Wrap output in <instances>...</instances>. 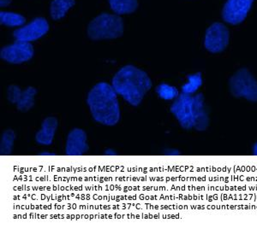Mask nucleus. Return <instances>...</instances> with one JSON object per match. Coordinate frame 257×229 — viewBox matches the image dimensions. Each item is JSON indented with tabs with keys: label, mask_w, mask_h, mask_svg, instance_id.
Segmentation results:
<instances>
[{
	"label": "nucleus",
	"mask_w": 257,
	"mask_h": 229,
	"mask_svg": "<svg viewBox=\"0 0 257 229\" xmlns=\"http://www.w3.org/2000/svg\"><path fill=\"white\" fill-rule=\"evenodd\" d=\"M87 103L95 122L105 126H114L119 122L117 93L111 85L105 82L95 85L88 93Z\"/></svg>",
	"instance_id": "nucleus-1"
},
{
	"label": "nucleus",
	"mask_w": 257,
	"mask_h": 229,
	"mask_svg": "<svg viewBox=\"0 0 257 229\" xmlns=\"http://www.w3.org/2000/svg\"><path fill=\"white\" fill-rule=\"evenodd\" d=\"M111 86L130 105L138 106L150 90L152 82L146 72L133 65H127L115 75Z\"/></svg>",
	"instance_id": "nucleus-2"
},
{
	"label": "nucleus",
	"mask_w": 257,
	"mask_h": 229,
	"mask_svg": "<svg viewBox=\"0 0 257 229\" xmlns=\"http://www.w3.org/2000/svg\"><path fill=\"white\" fill-rule=\"evenodd\" d=\"M123 33L122 18L117 15L103 13L88 25V35L91 40H111L121 37Z\"/></svg>",
	"instance_id": "nucleus-3"
},
{
	"label": "nucleus",
	"mask_w": 257,
	"mask_h": 229,
	"mask_svg": "<svg viewBox=\"0 0 257 229\" xmlns=\"http://www.w3.org/2000/svg\"><path fill=\"white\" fill-rule=\"evenodd\" d=\"M230 90L236 98L257 102V81L247 69H241L231 76Z\"/></svg>",
	"instance_id": "nucleus-4"
},
{
	"label": "nucleus",
	"mask_w": 257,
	"mask_h": 229,
	"mask_svg": "<svg viewBox=\"0 0 257 229\" xmlns=\"http://www.w3.org/2000/svg\"><path fill=\"white\" fill-rule=\"evenodd\" d=\"M195 99L194 96L182 93L173 102L171 112L175 116L184 129H192L195 126Z\"/></svg>",
	"instance_id": "nucleus-5"
},
{
	"label": "nucleus",
	"mask_w": 257,
	"mask_h": 229,
	"mask_svg": "<svg viewBox=\"0 0 257 229\" xmlns=\"http://www.w3.org/2000/svg\"><path fill=\"white\" fill-rule=\"evenodd\" d=\"M229 36V31L225 25L219 23L212 24L205 35L206 49L212 53H221L227 47Z\"/></svg>",
	"instance_id": "nucleus-6"
},
{
	"label": "nucleus",
	"mask_w": 257,
	"mask_h": 229,
	"mask_svg": "<svg viewBox=\"0 0 257 229\" xmlns=\"http://www.w3.org/2000/svg\"><path fill=\"white\" fill-rule=\"evenodd\" d=\"M34 56V48L30 42L16 41L0 51V57L11 64H23L29 61Z\"/></svg>",
	"instance_id": "nucleus-7"
},
{
	"label": "nucleus",
	"mask_w": 257,
	"mask_h": 229,
	"mask_svg": "<svg viewBox=\"0 0 257 229\" xmlns=\"http://www.w3.org/2000/svg\"><path fill=\"white\" fill-rule=\"evenodd\" d=\"M253 2L254 0H227L223 8V19L231 25L241 24L251 9Z\"/></svg>",
	"instance_id": "nucleus-8"
},
{
	"label": "nucleus",
	"mask_w": 257,
	"mask_h": 229,
	"mask_svg": "<svg viewBox=\"0 0 257 229\" xmlns=\"http://www.w3.org/2000/svg\"><path fill=\"white\" fill-rule=\"evenodd\" d=\"M49 30V24L44 18H35L26 26L17 29L13 33L17 41L31 42L44 36Z\"/></svg>",
	"instance_id": "nucleus-9"
},
{
	"label": "nucleus",
	"mask_w": 257,
	"mask_h": 229,
	"mask_svg": "<svg viewBox=\"0 0 257 229\" xmlns=\"http://www.w3.org/2000/svg\"><path fill=\"white\" fill-rule=\"evenodd\" d=\"M37 91L35 87H27L24 91L17 86H11L7 90V98L12 104L17 105L21 111H28L35 105V97Z\"/></svg>",
	"instance_id": "nucleus-10"
},
{
	"label": "nucleus",
	"mask_w": 257,
	"mask_h": 229,
	"mask_svg": "<svg viewBox=\"0 0 257 229\" xmlns=\"http://www.w3.org/2000/svg\"><path fill=\"white\" fill-rule=\"evenodd\" d=\"M87 134L80 128H75L68 134L65 151L68 156H82L88 151Z\"/></svg>",
	"instance_id": "nucleus-11"
},
{
	"label": "nucleus",
	"mask_w": 257,
	"mask_h": 229,
	"mask_svg": "<svg viewBox=\"0 0 257 229\" xmlns=\"http://www.w3.org/2000/svg\"><path fill=\"white\" fill-rule=\"evenodd\" d=\"M58 128V121L54 117H47L42 122L41 130L36 134V142L42 145H50L53 143Z\"/></svg>",
	"instance_id": "nucleus-12"
},
{
	"label": "nucleus",
	"mask_w": 257,
	"mask_h": 229,
	"mask_svg": "<svg viewBox=\"0 0 257 229\" xmlns=\"http://www.w3.org/2000/svg\"><path fill=\"white\" fill-rule=\"evenodd\" d=\"M195 99V126L197 131H204L207 129L209 124V118L208 113L205 110L204 97L202 93L194 95Z\"/></svg>",
	"instance_id": "nucleus-13"
},
{
	"label": "nucleus",
	"mask_w": 257,
	"mask_h": 229,
	"mask_svg": "<svg viewBox=\"0 0 257 229\" xmlns=\"http://www.w3.org/2000/svg\"><path fill=\"white\" fill-rule=\"evenodd\" d=\"M75 6V0H53L51 4V17L54 20L64 18L68 11Z\"/></svg>",
	"instance_id": "nucleus-14"
},
{
	"label": "nucleus",
	"mask_w": 257,
	"mask_h": 229,
	"mask_svg": "<svg viewBox=\"0 0 257 229\" xmlns=\"http://www.w3.org/2000/svg\"><path fill=\"white\" fill-rule=\"evenodd\" d=\"M111 9L116 14H130L138 9V0H109Z\"/></svg>",
	"instance_id": "nucleus-15"
},
{
	"label": "nucleus",
	"mask_w": 257,
	"mask_h": 229,
	"mask_svg": "<svg viewBox=\"0 0 257 229\" xmlns=\"http://www.w3.org/2000/svg\"><path fill=\"white\" fill-rule=\"evenodd\" d=\"M25 21L26 19L22 15L13 13V12H0V23L6 26H23Z\"/></svg>",
	"instance_id": "nucleus-16"
},
{
	"label": "nucleus",
	"mask_w": 257,
	"mask_h": 229,
	"mask_svg": "<svg viewBox=\"0 0 257 229\" xmlns=\"http://www.w3.org/2000/svg\"><path fill=\"white\" fill-rule=\"evenodd\" d=\"M188 79L189 81L183 86L182 91L183 93L193 95L202 85V75L201 73H196L195 75L188 76Z\"/></svg>",
	"instance_id": "nucleus-17"
},
{
	"label": "nucleus",
	"mask_w": 257,
	"mask_h": 229,
	"mask_svg": "<svg viewBox=\"0 0 257 229\" xmlns=\"http://www.w3.org/2000/svg\"><path fill=\"white\" fill-rule=\"evenodd\" d=\"M15 141V134L12 130H6L1 138L0 141V153L1 155H10L12 153L13 145Z\"/></svg>",
	"instance_id": "nucleus-18"
},
{
	"label": "nucleus",
	"mask_w": 257,
	"mask_h": 229,
	"mask_svg": "<svg viewBox=\"0 0 257 229\" xmlns=\"http://www.w3.org/2000/svg\"><path fill=\"white\" fill-rule=\"evenodd\" d=\"M156 93H158L159 97L165 100H173L176 99L179 96L178 90L176 87H172L170 85L162 83L156 88Z\"/></svg>",
	"instance_id": "nucleus-19"
},
{
	"label": "nucleus",
	"mask_w": 257,
	"mask_h": 229,
	"mask_svg": "<svg viewBox=\"0 0 257 229\" xmlns=\"http://www.w3.org/2000/svg\"><path fill=\"white\" fill-rule=\"evenodd\" d=\"M11 3H12V0H0V6H1V7L9 6Z\"/></svg>",
	"instance_id": "nucleus-20"
},
{
	"label": "nucleus",
	"mask_w": 257,
	"mask_h": 229,
	"mask_svg": "<svg viewBox=\"0 0 257 229\" xmlns=\"http://www.w3.org/2000/svg\"><path fill=\"white\" fill-rule=\"evenodd\" d=\"M105 155H106V156H113V155H116V152L113 150H106Z\"/></svg>",
	"instance_id": "nucleus-21"
},
{
	"label": "nucleus",
	"mask_w": 257,
	"mask_h": 229,
	"mask_svg": "<svg viewBox=\"0 0 257 229\" xmlns=\"http://www.w3.org/2000/svg\"><path fill=\"white\" fill-rule=\"evenodd\" d=\"M167 155H173V156H174V155H178V151H176V150H171V151H167Z\"/></svg>",
	"instance_id": "nucleus-22"
},
{
	"label": "nucleus",
	"mask_w": 257,
	"mask_h": 229,
	"mask_svg": "<svg viewBox=\"0 0 257 229\" xmlns=\"http://www.w3.org/2000/svg\"><path fill=\"white\" fill-rule=\"evenodd\" d=\"M41 156H54L55 154L53 153V152H42V153L40 154Z\"/></svg>",
	"instance_id": "nucleus-23"
},
{
	"label": "nucleus",
	"mask_w": 257,
	"mask_h": 229,
	"mask_svg": "<svg viewBox=\"0 0 257 229\" xmlns=\"http://www.w3.org/2000/svg\"><path fill=\"white\" fill-rule=\"evenodd\" d=\"M253 153L255 156H257V142L255 143V145H254V148H253Z\"/></svg>",
	"instance_id": "nucleus-24"
}]
</instances>
